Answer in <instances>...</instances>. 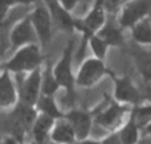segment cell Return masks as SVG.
<instances>
[{"mask_svg": "<svg viewBox=\"0 0 151 144\" xmlns=\"http://www.w3.org/2000/svg\"><path fill=\"white\" fill-rule=\"evenodd\" d=\"M138 127H147L151 123V105H141L137 106L131 113Z\"/></svg>", "mask_w": 151, "mask_h": 144, "instance_id": "cell-23", "label": "cell"}, {"mask_svg": "<svg viewBox=\"0 0 151 144\" xmlns=\"http://www.w3.org/2000/svg\"><path fill=\"white\" fill-rule=\"evenodd\" d=\"M137 69L145 82H151V46H139L134 52Z\"/></svg>", "mask_w": 151, "mask_h": 144, "instance_id": "cell-15", "label": "cell"}, {"mask_svg": "<svg viewBox=\"0 0 151 144\" xmlns=\"http://www.w3.org/2000/svg\"><path fill=\"white\" fill-rule=\"evenodd\" d=\"M114 82V99L121 105H139L141 93L129 76H115L110 73Z\"/></svg>", "mask_w": 151, "mask_h": 144, "instance_id": "cell-7", "label": "cell"}, {"mask_svg": "<svg viewBox=\"0 0 151 144\" xmlns=\"http://www.w3.org/2000/svg\"><path fill=\"white\" fill-rule=\"evenodd\" d=\"M58 1H60V4L63 5L64 9L68 11V12L70 13L72 11L76 8V5L78 4V1H80V0H58Z\"/></svg>", "mask_w": 151, "mask_h": 144, "instance_id": "cell-24", "label": "cell"}, {"mask_svg": "<svg viewBox=\"0 0 151 144\" xmlns=\"http://www.w3.org/2000/svg\"><path fill=\"white\" fill-rule=\"evenodd\" d=\"M101 144H122V143H121L118 132H114V134H110L109 136L105 138V139L101 142Z\"/></svg>", "mask_w": 151, "mask_h": 144, "instance_id": "cell-25", "label": "cell"}, {"mask_svg": "<svg viewBox=\"0 0 151 144\" xmlns=\"http://www.w3.org/2000/svg\"><path fill=\"white\" fill-rule=\"evenodd\" d=\"M151 12V0H130L118 13V25L122 29H131L149 17Z\"/></svg>", "mask_w": 151, "mask_h": 144, "instance_id": "cell-5", "label": "cell"}, {"mask_svg": "<svg viewBox=\"0 0 151 144\" xmlns=\"http://www.w3.org/2000/svg\"><path fill=\"white\" fill-rule=\"evenodd\" d=\"M3 1L9 8H12L13 5H17V4H31V3H35L36 0H3Z\"/></svg>", "mask_w": 151, "mask_h": 144, "instance_id": "cell-27", "label": "cell"}, {"mask_svg": "<svg viewBox=\"0 0 151 144\" xmlns=\"http://www.w3.org/2000/svg\"><path fill=\"white\" fill-rule=\"evenodd\" d=\"M106 21L107 16L105 0H96L85 17L81 20H76V31L81 32L83 36L82 45L88 44L89 37L98 33L102 26L106 24Z\"/></svg>", "mask_w": 151, "mask_h": 144, "instance_id": "cell-2", "label": "cell"}, {"mask_svg": "<svg viewBox=\"0 0 151 144\" xmlns=\"http://www.w3.org/2000/svg\"><path fill=\"white\" fill-rule=\"evenodd\" d=\"M9 40L12 46L16 48V49L31 44H36V41H39L36 33H35L33 26H32L29 16H25L23 20L15 24V26L11 31Z\"/></svg>", "mask_w": 151, "mask_h": 144, "instance_id": "cell-9", "label": "cell"}, {"mask_svg": "<svg viewBox=\"0 0 151 144\" xmlns=\"http://www.w3.org/2000/svg\"><path fill=\"white\" fill-rule=\"evenodd\" d=\"M50 144H55V143H50Z\"/></svg>", "mask_w": 151, "mask_h": 144, "instance_id": "cell-33", "label": "cell"}, {"mask_svg": "<svg viewBox=\"0 0 151 144\" xmlns=\"http://www.w3.org/2000/svg\"><path fill=\"white\" fill-rule=\"evenodd\" d=\"M130 32L131 38L139 46H151V21L149 17L138 23L130 29Z\"/></svg>", "mask_w": 151, "mask_h": 144, "instance_id": "cell-18", "label": "cell"}, {"mask_svg": "<svg viewBox=\"0 0 151 144\" xmlns=\"http://www.w3.org/2000/svg\"><path fill=\"white\" fill-rule=\"evenodd\" d=\"M1 144H17V142H16L13 138H7V139H4V142Z\"/></svg>", "mask_w": 151, "mask_h": 144, "instance_id": "cell-29", "label": "cell"}, {"mask_svg": "<svg viewBox=\"0 0 151 144\" xmlns=\"http://www.w3.org/2000/svg\"><path fill=\"white\" fill-rule=\"evenodd\" d=\"M66 120L70 123L72 128H73L76 139L80 142L86 140V138L90 134L91 123H93L90 114L83 110H72L66 114Z\"/></svg>", "mask_w": 151, "mask_h": 144, "instance_id": "cell-10", "label": "cell"}, {"mask_svg": "<svg viewBox=\"0 0 151 144\" xmlns=\"http://www.w3.org/2000/svg\"><path fill=\"white\" fill-rule=\"evenodd\" d=\"M60 89V85L57 83L55 76H53V70L49 65L42 70V78H41V95H48V97H53Z\"/></svg>", "mask_w": 151, "mask_h": 144, "instance_id": "cell-21", "label": "cell"}, {"mask_svg": "<svg viewBox=\"0 0 151 144\" xmlns=\"http://www.w3.org/2000/svg\"><path fill=\"white\" fill-rule=\"evenodd\" d=\"M8 9H9V7H8V5L5 4L3 0H0V25L3 24V21H4L5 16H7Z\"/></svg>", "mask_w": 151, "mask_h": 144, "instance_id": "cell-28", "label": "cell"}, {"mask_svg": "<svg viewBox=\"0 0 151 144\" xmlns=\"http://www.w3.org/2000/svg\"><path fill=\"white\" fill-rule=\"evenodd\" d=\"M32 144H39V143H36V142H33V143H32Z\"/></svg>", "mask_w": 151, "mask_h": 144, "instance_id": "cell-32", "label": "cell"}, {"mask_svg": "<svg viewBox=\"0 0 151 144\" xmlns=\"http://www.w3.org/2000/svg\"><path fill=\"white\" fill-rule=\"evenodd\" d=\"M73 41H69L64 50L61 58L53 68V76H55L60 87H64L68 98L73 99L74 86H76V74H73Z\"/></svg>", "mask_w": 151, "mask_h": 144, "instance_id": "cell-3", "label": "cell"}, {"mask_svg": "<svg viewBox=\"0 0 151 144\" xmlns=\"http://www.w3.org/2000/svg\"><path fill=\"white\" fill-rule=\"evenodd\" d=\"M29 19H31L32 26L35 29V33H36L39 42L42 46L48 45L49 41L52 40L53 20L47 5L44 3L36 4V7L33 8V11L29 15Z\"/></svg>", "mask_w": 151, "mask_h": 144, "instance_id": "cell-6", "label": "cell"}, {"mask_svg": "<svg viewBox=\"0 0 151 144\" xmlns=\"http://www.w3.org/2000/svg\"><path fill=\"white\" fill-rule=\"evenodd\" d=\"M88 45L90 46L91 52H93V57L105 61V57H106L107 50H109L110 46L101 38V37L97 36V34L90 36L88 40Z\"/></svg>", "mask_w": 151, "mask_h": 144, "instance_id": "cell-22", "label": "cell"}, {"mask_svg": "<svg viewBox=\"0 0 151 144\" xmlns=\"http://www.w3.org/2000/svg\"><path fill=\"white\" fill-rule=\"evenodd\" d=\"M3 70H4V68L1 66V61H0V74H1V71H3Z\"/></svg>", "mask_w": 151, "mask_h": 144, "instance_id": "cell-31", "label": "cell"}, {"mask_svg": "<svg viewBox=\"0 0 151 144\" xmlns=\"http://www.w3.org/2000/svg\"><path fill=\"white\" fill-rule=\"evenodd\" d=\"M122 144H137L139 139V127L137 126L133 116H130L127 122L123 124V127L118 132Z\"/></svg>", "mask_w": 151, "mask_h": 144, "instance_id": "cell-20", "label": "cell"}, {"mask_svg": "<svg viewBox=\"0 0 151 144\" xmlns=\"http://www.w3.org/2000/svg\"><path fill=\"white\" fill-rule=\"evenodd\" d=\"M127 111V106L121 105L118 102H113L107 105L105 108H102L98 114L96 115V122L99 126L105 128H113L117 126L118 122L123 118V115Z\"/></svg>", "mask_w": 151, "mask_h": 144, "instance_id": "cell-11", "label": "cell"}, {"mask_svg": "<svg viewBox=\"0 0 151 144\" xmlns=\"http://www.w3.org/2000/svg\"><path fill=\"white\" fill-rule=\"evenodd\" d=\"M42 56L37 44L19 48L3 68L9 73H31L41 68Z\"/></svg>", "mask_w": 151, "mask_h": 144, "instance_id": "cell-1", "label": "cell"}, {"mask_svg": "<svg viewBox=\"0 0 151 144\" xmlns=\"http://www.w3.org/2000/svg\"><path fill=\"white\" fill-rule=\"evenodd\" d=\"M41 78L42 70L37 69L35 71H31L25 76L20 86V98L24 105L36 106L40 95H41Z\"/></svg>", "mask_w": 151, "mask_h": 144, "instance_id": "cell-8", "label": "cell"}, {"mask_svg": "<svg viewBox=\"0 0 151 144\" xmlns=\"http://www.w3.org/2000/svg\"><path fill=\"white\" fill-rule=\"evenodd\" d=\"M129 1H130V0H105V4L110 5L111 8H118V9H121V8Z\"/></svg>", "mask_w": 151, "mask_h": 144, "instance_id": "cell-26", "label": "cell"}, {"mask_svg": "<svg viewBox=\"0 0 151 144\" xmlns=\"http://www.w3.org/2000/svg\"><path fill=\"white\" fill-rule=\"evenodd\" d=\"M37 110L40 111V114L48 115L53 119H60L63 118V113L60 111L57 103H56L55 98L48 97V95H40L39 101L36 103Z\"/></svg>", "mask_w": 151, "mask_h": 144, "instance_id": "cell-19", "label": "cell"}, {"mask_svg": "<svg viewBox=\"0 0 151 144\" xmlns=\"http://www.w3.org/2000/svg\"><path fill=\"white\" fill-rule=\"evenodd\" d=\"M52 20L64 31H76V19L63 8L58 0H44Z\"/></svg>", "mask_w": 151, "mask_h": 144, "instance_id": "cell-12", "label": "cell"}, {"mask_svg": "<svg viewBox=\"0 0 151 144\" xmlns=\"http://www.w3.org/2000/svg\"><path fill=\"white\" fill-rule=\"evenodd\" d=\"M111 71L107 69L105 61L96 57H89L81 63L76 74V85L81 87H91L97 85L104 77L110 76Z\"/></svg>", "mask_w": 151, "mask_h": 144, "instance_id": "cell-4", "label": "cell"}, {"mask_svg": "<svg viewBox=\"0 0 151 144\" xmlns=\"http://www.w3.org/2000/svg\"><path fill=\"white\" fill-rule=\"evenodd\" d=\"M122 31L123 29L118 25V23L114 24V23L107 20L106 24L101 28V31L97 33V36L101 37L110 48L111 46H121V45H123V41H125Z\"/></svg>", "mask_w": 151, "mask_h": 144, "instance_id": "cell-16", "label": "cell"}, {"mask_svg": "<svg viewBox=\"0 0 151 144\" xmlns=\"http://www.w3.org/2000/svg\"><path fill=\"white\" fill-rule=\"evenodd\" d=\"M146 131H147V134H149V135H151V123L146 127Z\"/></svg>", "mask_w": 151, "mask_h": 144, "instance_id": "cell-30", "label": "cell"}, {"mask_svg": "<svg viewBox=\"0 0 151 144\" xmlns=\"http://www.w3.org/2000/svg\"><path fill=\"white\" fill-rule=\"evenodd\" d=\"M53 126H55V119L48 115H44V114H40L35 120L33 128H32L35 142L39 144H45L47 138L50 136Z\"/></svg>", "mask_w": 151, "mask_h": 144, "instance_id": "cell-17", "label": "cell"}, {"mask_svg": "<svg viewBox=\"0 0 151 144\" xmlns=\"http://www.w3.org/2000/svg\"><path fill=\"white\" fill-rule=\"evenodd\" d=\"M50 140L55 144H74L77 139L70 123L66 119H58L50 131Z\"/></svg>", "mask_w": 151, "mask_h": 144, "instance_id": "cell-14", "label": "cell"}, {"mask_svg": "<svg viewBox=\"0 0 151 144\" xmlns=\"http://www.w3.org/2000/svg\"><path fill=\"white\" fill-rule=\"evenodd\" d=\"M17 101V89L11 73L3 70L0 74V107H12Z\"/></svg>", "mask_w": 151, "mask_h": 144, "instance_id": "cell-13", "label": "cell"}]
</instances>
